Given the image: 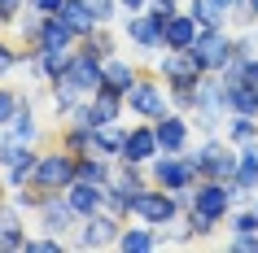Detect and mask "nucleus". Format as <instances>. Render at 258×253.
I'll return each mask as SVG.
<instances>
[{
    "label": "nucleus",
    "mask_w": 258,
    "mask_h": 253,
    "mask_svg": "<svg viewBox=\"0 0 258 253\" xmlns=\"http://www.w3.org/2000/svg\"><path fill=\"white\" fill-rule=\"evenodd\" d=\"M105 88V74H101V57L83 53V48H75V57H70L66 74L57 83H48V101H53V114H61L66 118L75 105H83L92 92H101Z\"/></svg>",
    "instance_id": "nucleus-1"
},
{
    "label": "nucleus",
    "mask_w": 258,
    "mask_h": 253,
    "mask_svg": "<svg viewBox=\"0 0 258 253\" xmlns=\"http://www.w3.org/2000/svg\"><path fill=\"white\" fill-rule=\"evenodd\" d=\"M184 210H188V197H175V192H166V188H158V184L140 188L136 197H132V218L158 227V231L175 227L179 218H184Z\"/></svg>",
    "instance_id": "nucleus-2"
},
{
    "label": "nucleus",
    "mask_w": 258,
    "mask_h": 253,
    "mask_svg": "<svg viewBox=\"0 0 258 253\" xmlns=\"http://www.w3.org/2000/svg\"><path fill=\"white\" fill-rule=\"evenodd\" d=\"M175 14V9H162V5H149L140 14H127L122 18V40L127 48H136L140 57H158L162 53V22Z\"/></svg>",
    "instance_id": "nucleus-3"
},
{
    "label": "nucleus",
    "mask_w": 258,
    "mask_h": 253,
    "mask_svg": "<svg viewBox=\"0 0 258 253\" xmlns=\"http://www.w3.org/2000/svg\"><path fill=\"white\" fill-rule=\"evenodd\" d=\"M188 118H197L192 127L202 135L223 131V122H228V88H223L219 74H202V83H197V109H192Z\"/></svg>",
    "instance_id": "nucleus-4"
},
{
    "label": "nucleus",
    "mask_w": 258,
    "mask_h": 253,
    "mask_svg": "<svg viewBox=\"0 0 258 253\" xmlns=\"http://www.w3.org/2000/svg\"><path fill=\"white\" fill-rule=\"evenodd\" d=\"M122 101H127V114H132V118L153 122V118H162L166 109H171V88L162 83L158 70H145V74L132 83V92L122 96Z\"/></svg>",
    "instance_id": "nucleus-5"
},
{
    "label": "nucleus",
    "mask_w": 258,
    "mask_h": 253,
    "mask_svg": "<svg viewBox=\"0 0 258 253\" xmlns=\"http://www.w3.org/2000/svg\"><path fill=\"white\" fill-rule=\"evenodd\" d=\"M79 179V153H70V148H48V153H40V161H35V175H31V184L44 188V192H66L70 184Z\"/></svg>",
    "instance_id": "nucleus-6"
},
{
    "label": "nucleus",
    "mask_w": 258,
    "mask_h": 253,
    "mask_svg": "<svg viewBox=\"0 0 258 253\" xmlns=\"http://www.w3.org/2000/svg\"><path fill=\"white\" fill-rule=\"evenodd\" d=\"M197 179H202V175H197V166H192L188 153H158V157L149 161V184L166 188V192H175V197H188Z\"/></svg>",
    "instance_id": "nucleus-7"
},
{
    "label": "nucleus",
    "mask_w": 258,
    "mask_h": 253,
    "mask_svg": "<svg viewBox=\"0 0 258 253\" xmlns=\"http://www.w3.org/2000/svg\"><path fill=\"white\" fill-rule=\"evenodd\" d=\"M188 157H192L202 179H232V171H236V144H228L223 131L206 135L197 148H188Z\"/></svg>",
    "instance_id": "nucleus-8"
},
{
    "label": "nucleus",
    "mask_w": 258,
    "mask_h": 253,
    "mask_svg": "<svg viewBox=\"0 0 258 253\" xmlns=\"http://www.w3.org/2000/svg\"><path fill=\"white\" fill-rule=\"evenodd\" d=\"M122 114H127V101H122L118 92H109V88H101V92H92L83 105H75L66 114V122H83V127H105V122H122Z\"/></svg>",
    "instance_id": "nucleus-9"
},
{
    "label": "nucleus",
    "mask_w": 258,
    "mask_h": 253,
    "mask_svg": "<svg viewBox=\"0 0 258 253\" xmlns=\"http://www.w3.org/2000/svg\"><path fill=\"white\" fill-rule=\"evenodd\" d=\"M153 70L162 74L166 88H192V83H202V74H206L192 48H162L158 61H153Z\"/></svg>",
    "instance_id": "nucleus-10"
},
{
    "label": "nucleus",
    "mask_w": 258,
    "mask_h": 253,
    "mask_svg": "<svg viewBox=\"0 0 258 253\" xmlns=\"http://www.w3.org/2000/svg\"><path fill=\"white\" fill-rule=\"evenodd\" d=\"M118 231H122V218H114L109 210H96L79 218V227L70 231V244L75 249H109V244H118Z\"/></svg>",
    "instance_id": "nucleus-11"
},
{
    "label": "nucleus",
    "mask_w": 258,
    "mask_h": 253,
    "mask_svg": "<svg viewBox=\"0 0 258 253\" xmlns=\"http://www.w3.org/2000/svg\"><path fill=\"white\" fill-rule=\"evenodd\" d=\"M232 48H236V35H228V27H206L197 35V44H192V53H197L206 74H219V70L228 66Z\"/></svg>",
    "instance_id": "nucleus-12"
},
{
    "label": "nucleus",
    "mask_w": 258,
    "mask_h": 253,
    "mask_svg": "<svg viewBox=\"0 0 258 253\" xmlns=\"http://www.w3.org/2000/svg\"><path fill=\"white\" fill-rule=\"evenodd\" d=\"M153 131H158V148H162V153H188V148H192V135H197V127H192L188 114L166 109L162 118H153Z\"/></svg>",
    "instance_id": "nucleus-13"
},
{
    "label": "nucleus",
    "mask_w": 258,
    "mask_h": 253,
    "mask_svg": "<svg viewBox=\"0 0 258 253\" xmlns=\"http://www.w3.org/2000/svg\"><path fill=\"white\" fill-rule=\"evenodd\" d=\"M35 223L48 231V236H61V240H70V231L79 227V214H75V205L66 201V192H53V197L44 201L40 210H35Z\"/></svg>",
    "instance_id": "nucleus-14"
},
{
    "label": "nucleus",
    "mask_w": 258,
    "mask_h": 253,
    "mask_svg": "<svg viewBox=\"0 0 258 253\" xmlns=\"http://www.w3.org/2000/svg\"><path fill=\"white\" fill-rule=\"evenodd\" d=\"M162 148H158V131H153V122L136 118L127 122V135H122V161H136V166H149Z\"/></svg>",
    "instance_id": "nucleus-15"
},
{
    "label": "nucleus",
    "mask_w": 258,
    "mask_h": 253,
    "mask_svg": "<svg viewBox=\"0 0 258 253\" xmlns=\"http://www.w3.org/2000/svg\"><path fill=\"white\" fill-rule=\"evenodd\" d=\"M27 210L22 205H14V197L9 201H0V249L5 253H18V249H27Z\"/></svg>",
    "instance_id": "nucleus-16"
},
{
    "label": "nucleus",
    "mask_w": 258,
    "mask_h": 253,
    "mask_svg": "<svg viewBox=\"0 0 258 253\" xmlns=\"http://www.w3.org/2000/svg\"><path fill=\"white\" fill-rule=\"evenodd\" d=\"M101 74H105V88H109V92L127 96V92H132V83H136L145 70H140L136 57H127V53H109L105 61H101Z\"/></svg>",
    "instance_id": "nucleus-17"
},
{
    "label": "nucleus",
    "mask_w": 258,
    "mask_h": 253,
    "mask_svg": "<svg viewBox=\"0 0 258 253\" xmlns=\"http://www.w3.org/2000/svg\"><path fill=\"white\" fill-rule=\"evenodd\" d=\"M202 35V22L188 14V9H175V14L162 22V48H192Z\"/></svg>",
    "instance_id": "nucleus-18"
},
{
    "label": "nucleus",
    "mask_w": 258,
    "mask_h": 253,
    "mask_svg": "<svg viewBox=\"0 0 258 253\" xmlns=\"http://www.w3.org/2000/svg\"><path fill=\"white\" fill-rule=\"evenodd\" d=\"M70 57H75V48H35V61H31V79L35 83H57L61 74H66Z\"/></svg>",
    "instance_id": "nucleus-19"
},
{
    "label": "nucleus",
    "mask_w": 258,
    "mask_h": 253,
    "mask_svg": "<svg viewBox=\"0 0 258 253\" xmlns=\"http://www.w3.org/2000/svg\"><path fill=\"white\" fill-rule=\"evenodd\" d=\"M162 244H166V236H162V231L136 218V223H122L118 244H114V249H122V253H149V249H162Z\"/></svg>",
    "instance_id": "nucleus-20"
},
{
    "label": "nucleus",
    "mask_w": 258,
    "mask_h": 253,
    "mask_svg": "<svg viewBox=\"0 0 258 253\" xmlns=\"http://www.w3.org/2000/svg\"><path fill=\"white\" fill-rule=\"evenodd\" d=\"M105 188H109V184H88V179H75V184L66 188V201L75 205V214H79V218H88V214L105 210Z\"/></svg>",
    "instance_id": "nucleus-21"
},
{
    "label": "nucleus",
    "mask_w": 258,
    "mask_h": 253,
    "mask_svg": "<svg viewBox=\"0 0 258 253\" xmlns=\"http://www.w3.org/2000/svg\"><path fill=\"white\" fill-rule=\"evenodd\" d=\"M35 48H79V35H75V27H70L61 14H44Z\"/></svg>",
    "instance_id": "nucleus-22"
},
{
    "label": "nucleus",
    "mask_w": 258,
    "mask_h": 253,
    "mask_svg": "<svg viewBox=\"0 0 258 253\" xmlns=\"http://www.w3.org/2000/svg\"><path fill=\"white\" fill-rule=\"evenodd\" d=\"M232 184L241 188V197H254V192H258V140L236 148V171H232Z\"/></svg>",
    "instance_id": "nucleus-23"
},
{
    "label": "nucleus",
    "mask_w": 258,
    "mask_h": 253,
    "mask_svg": "<svg viewBox=\"0 0 258 253\" xmlns=\"http://www.w3.org/2000/svg\"><path fill=\"white\" fill-rule=\"evenodd\" d=\"M9 135H18L22 144H40L44 127H40V114H35V96H31V92H27V101H22V109L14 114V122H9Z\"/></svg>",
    "instance_id": "nucleus-24"
},
{
    "label": "nucleus",
    "mask_w": 258,
    "mask_h": 253,
    "mask_svg": "<svg viewBox=\"0 0 258 253\" xmlns=\"http://www.w3.org/2000/svg\"><path fill=\"white\" fill-rule=\"evenodd\" d=\"M31 61H35V48H22L18 40L0 35V79H9L18 70H31Z\"/></svg>",
    "instance_id": "nucleus-25"
},
{
    "label": "nucleus",
    "mask_w": 258,
    "mask_h": 253,
    "mask_svg": "<svg viewBox=\"0 0 258 253\" xmlns=\"http://www.w3.org/2000/svg\"><path fill=\"white\" fill-rule=\"evenodd\" d=\"M35 161H40V144H27L9 166H5V184L9 188H27L31 175H35Z\"/></svg>",
    "instance_id": "nucleus-26"
},
{
    "label": "nucleus",
    "mask_w": 258,
    "mask_h": 253,
    "mask_svg": "<svg viewBox=\"0 0 258 253\" xmlns=\"http://www.w3.org/2000/svg\"><path fill=\"white\" fill-rule=\"evenodd\" d=\"M122 135H127V122H105V127H96L92 131V153L101 157H122Z\"/></svg>",
    "instance_id": "nucleus-27"
},
{
    "label": "nucleus",
    "mask_w": 258,
    "mask_h": 253,
    "mask_svg": "<svg viewBox=\"0 0 258 253\" xmlns=\"http://www.w3.org/2000/svg\"><path fill=\"white\" fill-rule=\"evenodd\" d=\"M61 18H66L70 27H75V35H79V40H83V35H92V31L101 27L88 0H66V5H61Z\"/></svg>",
    "instance_id": "nucleus-28"
},
{
    "label": "nucleus",
    "mask_w": 258,
    "mask_h": 253,
    "mask_svg": "<svg viewBox=\"0 0 258 253\" xmlns=\"http://www.w3.org/2000/svg\"><path fill=\"white\" fill-rule=\"evenodd\" d=\"M79 179L88 184H109L114 179V157H101V153H79Z\"/></svg>",
    "instance_id": "nucleus-29"
},
{
    "label": "nucleus",
    "mask_w": 258,
    "mask_h": 253,
    "mask_svg": "<svg viewBox=\"0 0 258 253\" xmlns=\"http://www.w3.org/2000/svg\"><path fill=\"white\" fill-rule=\"evenodd\" d=\"M223 140L228 144H254L258 140V118H249V114H228V122H223Z\"/></svg>",
    "instance_id": "nucleus-30"
},
{
    "label": "nucleus",
    "mask_w": 258,
    "mask_h": 253,
    "mask_svg": "<svg viewBox=\"0 0 258 253\" xmlns=\"http://www.w3.org/2000/svg\"><path fill=\"white\" fill-rule=\"evenodd\" d=\"M188 14L202 22V31L206 27H228V18H232V9L223 5V0H188Z\"/></svg>",
    "instance_id": "nucleus-31"
},
{
    "label": "nucleus",
    "mask_w": 258,
    "mask_h": 253,
    "mask_svg": "<svg viewBox=\"0 0 258 253\" xmlns=\"http://www.w3.org/2000/svg\"><path fill=\"white\" fill-rule=\"evenodd\" d=\"M118 35H122V31H114V27H96L92 35H83V40H79V48L105 61L109 53H118Z\"/></svg>",
    "instance_id": "nucleus-32"
},
{
    "label": "nucleus",
    "mask_w": 258,
    "mask_h": 253,
    "mask_svg": "<svg viewBox=\"0 0 258 253\" xmlns=\"http://www.w3.org/2000/svg\"><path fill=\"white\" fill-rule=\"evenodd\" d=\"M228 114H249V118H258V83H236V88H228Z\"/></svg>",
    "instance_id": "nucleus-33"
},
{
    "label": "nucleus",
    "mask_w": 258,
    "mask_h": 253,
    "mask_svg": "<svg viewBox=\"0 0 258 253\" xmlns=\"http://www.w3.org/2000/svg\"><path fill=\"white\" fill-rule=\"evenodd\" d=\"M57 144L70 148V153H88V148H92V127H83V122H61Z\"/></svg>",
    "instance_id": "nucleus-34"
},
{
    "label": "nucleus",
    "mask_w": 258,
    "mask_h": 253,
    "mask_svg": "<svg viewBox=\"0 0 258 253\" xmlns=\"http://www.w3.org/2000/svg\"><path fill=\"white\" fill-rule=\"evenodd\" d=\"M22 101H27V92H18V88H5V83H0V127L14 122V114L22 109Z\"/></svg>",
    "instance_id": "nucleus-35"
},
{
    "label": "nucleus",
    "mask_w": 258,
    "mask_h": 253,
    "mask_svg": "<svg viewBox=\"0 0 258 253\" xmlns=\"http://www.w3.org/2000/svg\"><path fill=\"white\" fill-rule=\"evenodd\" d=\"M228 218H232V236H249V231H258V210H254V205H249V210H232L228 214Z\"/></svg>",
    "instance_id": "nucleus-36"
},
{
    "label": "nucleus",
    "mask_w": 258,
    "mask_h": 253,
    "mask_svg": "<svg viewBox=\"0 0 258 253\" xmlns=\"http://www.w3.org/2000/svg\"><path fill=\"white\" fill-rule=\"evenodd\" d=\"M88 5H92V14H96L101 27H118V14H122L118 0H88Z\"/></svg>",
    "instance_id": "nucleus-37"
},
{
    "label": "nucleus",
    "mask_w": 258,
    "mask_h": 253,
    "mask_svg": "<svg viewBox=\"0 0 258 253\" xmlns=\"http://www.w3.org/2000/svg\"><path fill=\"white\" fill-rule=\"evenodd\" d=\"M171 109L192 114V109H197V83H192V88H171Z\"/></svg>",
    "instance_id": "nucleus-38"
},
{
    "label": "nucleus",
    "mask_w": 258,
    "mask_h": 253,
    "mask_svg": "<svg viewBox=\"0 0 258 253\" xmlns=\"http://www.w3.org/2000/svg\"><path fill=\"white\" fill-rule=\"evenodd\" d=\"M66 244H70V240H61V236H48V231H44V236H35V240H27V249H35V253H61Z\"/></svg>",
    "instance_id": "nucleus-39"
},
{
    "label": "nucleus",
    "mask_w": 258,
    "mask_h": 253,
    "mask_svg": "<svg viewBox=\"0 0 258 253\" xmlns=\"http://www.w3.org/2000/svg\"><path fill=\"white\" fill-rule=\"evenodd\" d=\"M27 14V0H0V27H14Z\"/></svg>",
    "instance_id": "nucleus-40"
},
{
    "label": "nucleus",
    "mask_w": 258,
    "mask_h": 253,
    "mask_svg": "<svg viewBox=\"0 0 258 253\" xmlns=\"http://www.w3.org/2000/svg\"><path fill=\"white\" fill-rule=\"evenodd\" d=\"M61 5L66 0H27V9H35V14H61Z\"/></svg>",
    "instance_id": "nucleus-41"
},
{
    "label": "nucleus",
    "mask_w": 258,
    "mask_h": 253,
    "mask_svg": "<svg viewBox=\"0 0 258 253\" xmlns=\"http://www.w3.org/2000/svg\"><path fill=\"white\" fill-rule=\"evenodd\" d=\"M122 14H140V9H149V0H118Z\"/></svg>",
    "instance_id": "nucleus-42"
},
{
    "label": "nucleus",
    "mask_w": 258,
    "mask_h": 253,
    "mask_svg": "<svg viewBox=\"0 0 258 253\" xmlns=\"http://www.w3.org/2000/svg\"><path fill=\"white\" fill-rule=\"evenodd\" d=\"M223 5H228L232 14H245V0H223ZM245 18H249V14H245Z\"/></svg>",
    "instance_id": "nucleus-43"
},
{
    "label": "nucleus",
    "mask_w": 258,
    "mask_h": 253,
    "mask_svg": "<svg viewBox=\"0 0 258 253\" xmlns=\"http://www.w3.org/2000/svg\"><path fill=\"white\" fill-rule=\"evenodd\" d=\"M245 14H249V22H258V0H245Z\"/></svg>",
    "instance_id": "nucleus-44"
},
{
    "label": "nucleus",
    "mask_w": 258,
    "mask_h": 253,
    "mask_svg": "<svg viewBox=\"0 0 258 253\" xmlns=\"http://www.w3.org/2000/svg\"><path fill=\"white\" fill-rule=\"evenodd\" d=\"M249 83H258V53H254V61H249Z\"/></svg>",
    "instance_id": "nucleus-45"
},
{
    "label": "nucleus",
    "mask_w": 258,
    "mask_h": 253,
    "mask_svg": "<svg viewBox=\"0 0 258 253\" xmlns=\"http://www.w3.org/2000/svg\"><path fill=\"white\" fill-rule=\"evenodd\" d=\"M149 5H162V9H179V0H149Z\"/></svg>",
    "instance_id": "nucleus-46"
},
{
    "label": "nucleus",
    "mask_w": 258,
    "mask_h": 253,
    "mask_svg": "<svg viewBox=\"0 0 258 253\" xmlns=\"http://www.w3.org/2000/svg\"><path fill=\"white\" fill-rule=\"evenodd\" d=\"M9 192H14V188H9L5 179H0V201H9Z\"/></svg>",
    "instance_id": "nucleus-47"
},
{
    "label": "nucleus",
    "mask_w": 258,
    "mask_h": 253,
    "mask_svg": "<svg viewBox=\"0 0 258 253\" xmlns=\"http://www.w3.org/2000/svg\"><path fill=\"white\" fill-rule=\"evenodd\" d=\"M254 210H258V192H254Z\"/></svg>",
    "instance_id": "nucleus-48"
}]
</instances>
